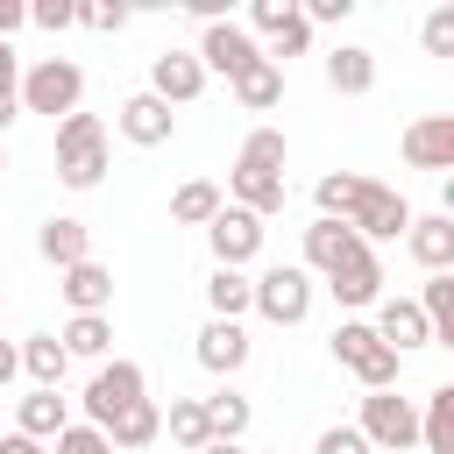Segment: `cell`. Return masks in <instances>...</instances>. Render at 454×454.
I'll return each instance as SVG.
<instances>
[{
    "mask_svg": "<svg viewBox=\"0 0 454 454\" xmlns=\"http://www.w3.org/2000/svg\"><path fill=\"white\" fill-rule=\"evenodd\" d=\"M78 21H85V28H99V35H121V28H128V7H121V0H85V7H78Z\"/></svg>",
    "mask_w": 454,
    "mask_h": 454,
    "instance_id": "836d02e7",
    "label": "cell"
},
{
    "mask_svg": "<svg viewBox=\"0 0 454 454\" xmlns=\"http://www.w3.org/2000/svg\"><path fill=\"white\" fill-rule=\"evenodd\" d=\"M64 426H71V404H64L57 390H28V397L14 404V433H28V440H43V447H50V440H57Z\"/></svg>",
    "mask_w": 454,
    "mask_h": 454,
    "instance_id": "ac0fdd59",
    "label": "cell"
},
{
    "mask_svg": "<svg viewBox=\"0 0 454 454\" xmlns=\"http://www.w3.org/2000/svg\"><path fill=\"white\" fill-rule=\"evenodd\" d=\"M206 305H213V319H241L248 312V277L241 270H213L206 277Z\"/></svg>",
    "mask_w": 454,
    "mask_h": 454,
    "instance_id": "1f68e13d",
    "label": "cell"
},
{
    "mask_svg": "<svg viewBox=\"0 0 454 454\" xmlns=\"http://www.w3.org/2000/svg\"><path fill=\"white\" fill-rule=\"evenodd\" d=\"M14 92H21V57H14V43H0V99H14Z\"/></svg>",
    "mask_w": 454,
    "mask_h": 454,
    "instance_id": "60d3db41",
    "label": "cell"
},
{
    "mask_svg": "<svg viewBox=\"0 0 454 454\" xmlns=\"http://www.w3.org/2000/svg\"><path fill=\"white\" fill-rule=\"evenodd\" d=\"M199 454H241V440H206Z\"/></svg>",
    "mask_w": 454,
    "mask_h": 454,
    "instance_id": "f6af8a7d",
    "label": "cell"
},
{
    "mask_svg": "<svg viewBox=\"0 0 454 454\" xmlns=\"http://www.w3.org/2000/svg\"><path fill=\"white\" fill-rule=\"evenodd\" d=\"M355 255H362L355 227H340V220H312V227H305V262H298V270L333 277V270H340V262H355Z\"/></svg>",
    "mask_w": 454,
    "mask_h": 454,
    "instance_id": "2e32d148",
    "label": "cell"
},
{
    "mask_svg": "<svg viewBox=\"0 0 454 454\" xmlns=\"http://www.w3.org/2000/svg\"><path fill=\"white\" fill-rule=\"evenodd\" d=\"M298 14H305V28H312V21H348V14H355V0H305Z\"/></svg>",
    "mask_w": 454,
    "mask_h": 454,
    "instance_id": "ab89813d",
    "label": "cell"
},
{
    "mask_svg": "<svg viewBox=\"0 0 454 454\" xmlns=\"http://www.w3.org/2000/svg\"><path fill=\"white\" fill-rule=\"evenodd\" d=\"M326 85H333L340 99H362V92L376 85V57H369L362 43H340V50H326Z\"/></svg>",
    "mask_w": 454,
    "mask_h": 454,
    "instance_id": "d6986e66",
    "label": "cell"
},
{
    "mask_svg": "<svg viewBox=\"0 0 454 454\" xmlns=\"http://www.w3.org/2000/svg\"><path fill=\"white\" fill-rule=\"evenodd\" d=\"M21 369L35 376V390H64L71 355H64V340H57V333H28V340H21Z\"/></svg>",
    "mask_w": 454,
    "mask_h": 454,
    "instance_id": "603a6c76",
    "label": "cell"
},
{
    "mask_svg": "<svg viewBox=\"0 0 454 454\" xmlns=\"http://www.w3.org/2000/svg\"><path fill=\"white\" fill-rule=\"evenodd\" d=\"M234 99L248 106V114H270L277 99H284V64H270V57H255L241 78H234Z\"/></svg>",
    "mask_w": 454,
    "mask_h": 454,
    "instance_id": "cb8c5ba5",
    "label": "cell"
},
{
    "mask_svg": "<svg viewBox=\"0 0 454 454\" xmlns=\"http://www.w3.org/2000/svg\"><path fill=\"white\" fill-rule=\"evenodd\" d=\"M206 241H213V270H241L255 248H262V220L241 213V206H220L206 220Z\"/></svg>",
    "mask_w": 454,
    "mask_h": 454,
    "instance_id": "9c48e42d",
    "label": "cell"
},
{
    "mask_svg": "<svg viewBox=\"0 0 454 454\" xmlns=\"http://www.w3.org/2000/svg\"><path fill=\"white\" fill-rule=\"evenodd\" d=\"M0 454H50V447H43V440H28V433H7V440H0Z\"/></svg>",
    "mask_w": 454,
    "mask_h": 454,
    "instance_id": "ee69618b",
    "label": "cell"
},
{
    "mask_svg": "<svg viewBox=\"0 0 454 454\" xmlns=\"http://www.w3.org/2000/svg\"><path fill=\"white\" fill-rule=\"evenodd\" d=\"M35 248H43V262H57V270L92 262V227H85V220H71V213H50V220L35 227Z\"/></svg>",
    "mask_w": 454,
    "mask_h": 454,
    "instance_id": "9a60e30c",
    "label": "cell"
},
{
    "mask_svg": "<svg viewBox=\"0 0 454 454\" xmlns=\"http://www.w3.org/2000/svg\"><path fill=\"white\" fill-rule=\"evenodd\" d=\"M220 206H227V199H220V184H206V177H192V184L170 192V220H177V227H206Z\"/></svg>",
    "mask_w": 454,
    "mask_h": 454,
    "instance_id": "83f0119b",
    "label": "cell"
},
{
    "mask_svg": "<svg viewBox=\"0 0 454 454\" xmlns=\"http://www.w3.org/2000/svg\"><path fill=\"white\" fill-rule=\"evenodd\" d=\"M369 447H383V454H404L411 440H419V404L411 397H397V390H369L362 397V426H355Z\"/></svg>",
    "mask_w": 454,
    "mask_h": 454,
    "instance_id": "ba28073f",
    "label": "cell"
},
{
    "mask_svg": "<svg viewBox=\"0 0 454 454\" xmlns=\"http://www.w3.org/2000/svg\"><path fill=\"white\" fill-rule=\"evenodd\" d=\"M227 192L255 220L284 213V128H248V142H241V156L227 170Z\"/></svg>",
    "mask_w": 454,
    "mask_h": 454,
    "instance_id": "6da1fadb",
    "label": "cell"
},
{
    "mask_svg": "<svg viewBox=\"0 0 454 454\" xmlns=\"http://www.w3.org/2000/svg\"><path fill=\"white\" fill-rule=\"evenodd\" d=\"M390 355H411V348H433V333H426V312L411 305V298H376V326H369Z\"/></svg>",
    "mask_w": 454,
    "mask_h": 454,
    "instance_id": "5bb4252c",
    "label": "cell"
},
{
    "mask_svg": "<svg viewBox=\"0 0 454 454\" xmlns=\"http://www.w3.org/2000/svg\"><path fill=\"white\" fill-rule=\"evenodd\" d=\"M419 312H426V333L440 340V348H454V277L440 270V277H426V291L411 298Z\"/></svg>",
    "mask_w": 454,
    "mask_h": 454,
    "instance_id": "d4e9b609",
    "label": "cell"
},
{
    "mask_svg": "<svg viewBox=\"0 0 454 454\" xmlns=\"http://www.w3.org/2000/svg\"><path fill=\"white\" fill-rule=\"evenodd\" d=\"M419 440H426V454H454V383H440V390L426 397V411H419Z\"/></svg>",
    "mask_w": 454,
    "mask_h": 454,
    "instance_id": "4316f807",
    "label": "cell"
},
{
    "mask_svg": "<svg viewBox=\"0 0 454 454\" xmlns=\"http://www.w3.org/2000/svg\"><path fill=\"white\" fill-rule=\"evenodd\" d=\"M248 312H262L270 326H298V319L312 312V270L270 262L262 277H248Z\"/></svg>",
    "mask_w": 454,
    "mask_h": 454,
    "instance_id": "277c9868",
    "label": "cell"
},
{
    "mask_svg": "<svg viewBox=\"0 0 454 454\" xmlns=\"http://www.w3.org/2000/svg\"><path fill=\"white\" fill-rule=\"evenodd\" d=\"M142 397H149V390H142V362H99L78 404H85V426L106 433V426H114L128 404H142Z\"/></svg>",
    "mask_w": 454,
    "mask_h": 454,
    "instance_id": "52a82bcc",
    "label": "cell"
},
{
    "mask_svg": "<svg viewBox=\"0 0 454 454\" xmlns=\"http://www.w3.org/2000/svg\"><path fill=\"white\" fill-rule=\"evenodd\" d=\"M312 454H369V440H362V433H355V426H326V433H319V447H312Z\"/></svg>",
    "mask_w": 454,
    "mask_h": 454,
    "instance_id": "f35d334b",
    "label": "cell"
},
{
    "mask_svg": "<svg viewBox=\"0 0 454 454\" xmlns=\"http://www.w3.org/2000/svg\"><path fill=\"white\" fill-rule=\"evenodd\" d=\"M340 227H355V241H362V248H369V241H397V234L411 227V206H404V192H390V184L362 177V184H355V199H348V213H340Z\"/></svg>",
    "mask_w": 454,
    "mask_h": 454,
    "instance_id": "8992f818",
    "label": "cell"
},
{
    "mask_svg": "<svg viewBox=\"0 0 454 454\" xmlns=\"http://www.w3.org/2000/svg\"><path fill=\"white\" fill-rule=\"evenodd\" d=\"M57 340H64V355H92V362H99V355L114 348V326H106V312H71V326H64Z\"/></svg>",
    "mask_w": 454,
    "mask_h": 454,
    "instance_id": "f546056e",
    "label": "cell"
},
{
    "mask_svg": "<svg viewBox=\"0 0 454 454\" xmlns=\"http://www.w3.org/2000/svg\"><path fill=\"white\" fill-rule=\"evenodd\" d=\"M199 404H206V426H213V440H241V433H248V419H255L241 390H213V397H199Z\"/></svg>",
    "mask_w": 454,
    "mask_h": 454,
    "instance_id": "4dcf8cb0",
    "label": "cell"
},
{
    "mask_svg": "<svg viewBox=\"0 0 454 454\" xmlns=\"http://www.w3.org/2000/svg\"><path fill=\"white\" fill-rule=\"evenodd\" d=\"M14 369H21V348H14V340H0V390L14 383Z\"/></svg>",
    "mask_w": 454,
    "mask_h": 454,
    "instance_id": "7bdbcfd3",
    "label": "cell"
},
{
    "mask_svg": "<svg viewBox=\"0 0 454 454\" xmlns=\"http://www.w3.org/2000/svg\"><path fill=\"white\" fill-rule=\"evenodd\" d=\"M404 241H411V255L426 262V277H440V270L454 262V220H447V213L411 220V227H404Z\"/></svg>",
    "mask_w": 454,
    "mask_h": 454,
    "instance_id": "ffe728a7",
    "label": "cell"
},
{
    "mask_svg": "<svg viewBox=\"0 0 454 454\" xmlns=\"http://www.w3.org/2000/svg\"><path fill=\"white\" fill-rule=\"evenodd\" d=\"M21 114H50V121H64V114H78V99H85V71L71 64V57H43V64H28L21 71Z\"/></svg>",
    "mask_w": 454,
    "mask_h": 454,
    "instance_id": "3957f363",
    "label": "cell"
},
{
    "mask_svg": "<svg viewBox=\"0 0 454 454\" xmlns=\"http://www.w3.org/2000/svg\"><path fill=\"white\" fill-rule=\"evenodd\" d=\"M305 50H312V28H305V14H291V21L270 35V50H262V57L277 64V57H305Z\"/></svg>",
    "mask_w": 454,
    "mask_h": 454,
    "instance_id": "d6a6232c",
    "label": "cell"
},
{
    "mask_svg": "<svg viewBox=\"0 0 454 454\" xmlns=\"http://www.w3.org/2000/svg\"><path fill=\"white\" fill-rule=\"evenodd\" d=\"M28 21L57 35V28H71V21H78V0H35V7H28Z\"/></svg>",
    "mask_w": 454,
    "mask_h": 454,
    "instance_id": "8d00e7d4",
    "label": "cell"
},
{
    "mask_svg": "<svg viewBox=\"0 0 454 454\" xmlns=\"http://www.w3.org/2000/svg\"><path fill=\"white\" fill-rule=\"evenodd\" d=\"M163 433H170L184 454H199V447L213 440V426H206V404H199V397H170V411H163Z\"/></svg>",
    "mask_w": 454,
    "mask_h": 454,
    "instance_id": "f1b7e54d",
    "label": "cell"
},
{
    "mask_svg": "<svg viewBox=\"0 0 454 454\" xmlns=\"http://www.w3.org/2000/svg\"><path fill=\"white\" fill-rule=\"evenodd\" d=\"M192 57H199V71H227V85H234L262 50H255V35H248L241 21H213V28L199 35V50H192Z\"/></svg>",
    "mask_w": 454,
    "mask_h": 454,
    "instance_id": "30bf717a",
    "label": "cell"
},
{
    "mask_svg": "<svg viewBox=\"0 0 454 454\" xmlns=\"http://www.w3.org/2000/svg\"><path fill=\"white\" fill-rule=\"evenodd\" d=\"M149 92H156L163 106H192V99L206 92L199 57H192V50H156V57H149Z\"/></svg>",
    "mask_w": 454,
    "mask_h": 454,
    "instance_id": "8fae6325",
    "label": "cell"
},
{
    "mask_svg": "<svg viewBox=\"0 0 454 454\" xmlns=\"http://www.w3.org/2000/svg\"><path fill=\"white\" fill-rule=\"evenodd\" d=\"M326 291H333L340 305H376V298H383V262H376V255L362 248L355 262H340V270L326 277Z\"/></svg>",
    "mask_w": 454,
    "mask_h": 454,
    "instance_id": "44dd1931",
    "label": "cell"
},
{
    "mask_svg": "<svg viewBox=\"0 0 454 454\" xmlns=\"http://www.w3.org/2000/svg\"><path fill=\"white\" fill-rule=\"evenodd\" d=\"M50 454H114V447H106V433H99V426H64Z\"/></svg>",
    "mask_w": 454,
    "mask_h": 454,
    "instance_id": "e575fe53",
    "label": "cell"
},
{
    "mask_svg": "<svg viewBox=\"0 0 454 454\" xmlns=\"http://www.w3.org/2000/svg\"><path fill=\"white\" fill-rule=\"evenodd\" d=\"M156 433H163V411L142 397V404H128V411L106 426V447H114V454H135V447H149Z\"/></svg>",
    "mask_w": 454,
    "mask_h": 454,
    "instance_id": "484cf974",
    "label": "cell"
},
{
    "mask_svg": "<svg viewBox=\"0 0 454 454\" xmlns=\"http://www.w3.org/2000/svg\"><path fill=\"white\" fill-rule=\"evenodd\" d=\"M291 14H298V0H255V7H248V21H255L262 35H277V28L291 21Z\"/></svg>",
    "mask_w": 454,
    "mask_h": 454,
    "instance_id": "74e56055",
    "label": "cell"
},
{
    "mask_svg": "<svg viewBox=\"0 0 454 454\" xmlns=\"http://www.w3.org/2000/svg\"><path fill=\"white\" fill-rule=\"evenodd\" d=\"M426 57H454V7L426 14Z\"/></svg>",
    "mask_w": 454,
    "mask_h": 454,
    "instance_id": "d590c367",
    "label": "cell"
},
{
    "mask_svg": "<svg viewBox=\"0 0 454 454\" xmlns=\"http://www.w3.org/2000/svg\"><path fill=\"white\" fill-rule=\"evenodd\" d=\"M114 121H121V135H128L135 149H163V142L177 135V114H170V106H163L156 92H128Z\"/></svg>",
    "mask_w": 454,
    "mask_h": 454,
    "instance_id": "7c38bea8",
    "label": "cell"
},
{
    "mask_svg": "<svg viewBox=\"0 0 454 454\" xmlns=\"http://www.w3.org/2000/svg\"><path fill=\"white\" fill-rule=\"evenodd\" d=\"M0 404H7V397H0Z\"/></svg>",
    "mask_w": 454,
    "mask_h": 454,
    "instance_id": "7dc6e473",
    "label": "cell"
},
{
    "mask_svg": "<svg viewBox=\"0 0 454 454\" xmlns=\"http://www.w3.org/2000/svg\"><path fill=\"white\" fill-rule=\"evenodd\" d=\"M192 355H199V369H213V376H234V369L248 362V333H241V319H206Z\"/></svg>",
    "mask_w": 454,
    "mask_h": 454,
    "instance_id": "e0dca14e",
    "label": "cell"
},
{
    "mask_svg": "<svg viewBox=\"0 0 454 454\" xmlns=\"http://www.w3.org/2000/svg\"><path fill=\"white\" fill-rule=\"evenodd\" d=\"M326 348H333V362H340V369H355V376H362V390H397L404 355H390V348L369 333V319H340Z\"/></svg>",
    "mask_w": 454,
    "mask_h": 454,
    "instance_id": "5b68a950",
    "label": "cell"
},
{
    "mask_svg": "<svg viewBox=\"0 0 454 454\" xmlns=\"http://www.w3.org/2000/svg\"><path fill=\"white\" fill-rule=\"evenodd\" d=\"M404 163L411 170H454V114H426L404 128Z\"/></svg>",
    "mask_w": 454,
    "mask_h": 454,
    "instance_id": "4fadbf2b",
    "label": "cell"
},
{
    "mask_svg": "<svg viewBox=\"0 0 454 454\" xmlns=\"http://www.w3.org/2000/svg\"><path fill=\"white\" fill-rule=\"evenodd\" d=\"M57 291L71 298V312H106V305H114V270H106V262H71Z\"/></svg>",
    "mask_w": 454,
    "mask_h": 454,
    "instance_id": "7402d4cb",
    "label": "cell"
},
{
    "mask_svg": "<svg viewBox=\"0 0 454 454\" xmlns=\"http://www.w3.org/2000/svg\"><path fill=\"white\" fill-rule=\"evenodd\" d=\"M0 170H7V149H0Z\"/></svg>",
    "mask_w": 454,
    "mask_h": 454,
    "instance_id": "bcb514c9",
    "label": "cell"
},
{
    "mask_svg": "<svg viewBox=\"0 0 454 454\" xmlns=\"http://www.w3.org/2000/svg\"><path fill=\"white\" fill-rule=\"evenodd\" d=\"M57 177L71 192H92L106 177V128H99V114H64L57 121Z\"/></svg>",
    "mask_w": 454,
    "mask_h": 454,
    "instance_id": "7a4b0ae2",
    "label": "cell"
},
{
    "mask_svg": "<svg viewBox=\"0 0 454 454\" xmlns=\"http://www.w3.org/2000/svg\"><path fill=\"white\" fill-rule=\"evenodd\" d=\"M21 21H28V7H21V0H0V43H14Z\"/></svg>",
    "mask_w": 454,
    "mask_h": 454,
    "instance_id": "b9f144b4",
    "label": "cell"
}]
</instances>
